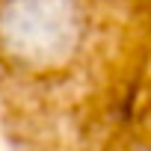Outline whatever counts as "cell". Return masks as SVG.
Here are the masks:
<instances>
[{
    "label": "cell",
    "mask_w": 151,
    "mask_h": 151,
    "mask_svg": "<svg viewBox=\"0 0 151 151\" xmlns=\"http://www.w3.org/2000/svg\"><path fill=\"white\" fill-rule=\"evenodd\" d=\"M0 139L151 151V0H0Z\"/></svg>",
    "instance_id": "6da1fadb"
}]
</instances>
